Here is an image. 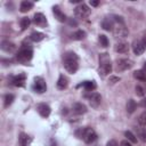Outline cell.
<instances>
[{
    "label": "cell",
    "mask_w": 146,
    "mask_h": 146,
    "mask_svg": "<svg viewBox=\"0 0 146 146\" xmlns=\"http://www.w3.org/2000/svg\"><path fill=\"white\" fill-rule=\"evenodd\" d=\"M64 67L68 73L74 74L79 68V58L73 51H67L64 55Z\"/></svg>",
    "instance_id": "obj_1"
},
{
    "label": "cell",
    "mask_w": 146,
    "mask_h": 146,
    "mask_svg": "<svg viewBox=\"0 0 146 146\" xmlns=\"http://www.w3.org/2000/svg\"><path fill=\"white\" fill-rule=\"evenodd\" d=\"M112 72V64L108 54L104 52L99 55V73L102 75H107Z\"/></svg>",
    "instance_id": "obj_2"
},
{
    "label": "cell",
    "mask_w": 146,
    "mask_h": 146,
    "mask_svg": "<svg viewBox=\"0 0 146 146\" xmlns=\"http://www.w3.org/2000/svg\"><path fill=\"white\" fill-rule=\"evenodd\" d=\"M76 135L83 139L84 143L87 144H91L97 139V133L95 132V130L92 128L86 127V128H81L79 131H76Z\"/></svg>",
    "instance_id": "obj_3"
},
{
    "label": "cell",
    "mask_w": 146,
    "mask_h": 146,
    "mask_svg": "<svg viewBox=\"0 0 146 146\" xmlns=\"http://www.w3.org/2000/svg\"><path fill=\"white\" fill-rule=\"evenodd\" d=\"M32 56H33V51L31 47H22L16 54V59L19 63H27L29 60H31Z\"/></svg>",
    "instance_id": "obj_4"
},
{
    "label": "cell",
    "mask_w": 146,
    "mask_h": 146,
    "mask_svg": "<svg viewBox=\"0 0 146 146\" xmlns=\"http://www.w3.org/2000/svg\"><path fill=\"white\" fill-rule=\"evenodd\" d=\"M132 66H133V62L129 58H120L116 60V71L117 72L127 71V70L131 68Z\"/></svg>",
    "instance_id": "obj_5"
},
{
    "label": "cell",
    "mask_w": 146,
    "mask_h": 146,
    "mask_svg": "<svg viewBox=\"0 0 146 146\" xmlns=\"http://www.w3.org/2000/svg\"><path fill=\"white\" fill-rule=\"evenodd\" d=\"M74 14H75V16L78 17V18H86V17H88L89 16V14H90V9H89V7L86 5V3H80L79 6H76L75 7V9H74Z\"/></svg>",
    "instance_id": "obj_6"
},
{
    "label": "cell",
    "mask_w": 146,
    "mask_h": 146,
    "mask_svg": "<svg viewBox=\"0 0 146 146\" xmlns=\"http://www.w3.org/2000/svg\"><path fill=\"white\" fill-rule=\"evenodd\" d=\"M113 33L116 38H125L128 35L129 31H128L127 26L124 25V23H117L113 27Z\"/></svg>",
    "instance_id": "obj_7"
},
{
    "label": "cell",
    "mask_w": 146,
    "mask_h": 146,
    "mask_svg": "<svg viewBox=\"0 0 146 146\" xmlns=\"http://www.w3.org/2000/svg\"><path fill=\"white\" fill-rule=\"evenodd\" d=\"M33 89H34V91H36L39 94L44 92L47 90V84H46L44 80L42 78H40V76L35 78L34 79V82H33Z\"/></svg>",
    "instance_id": "obj_8"
},
{
    "label": "cell",
    "mask_w": 146,
    "mask_h": 146,
    "mask_svg": "<svg viewBox=\"0 0 146 146\" xmlns=\"http://www.w3.org/2000/svg\"><path fill=\"white\" fill-rule=\"evenodd\" d=\"M146 49V44L143 42V40H139V41H135L133 44H132V50L135 52V55L139 56L141 55Z\"/></svg>",
    "instance_id": "obj_9"
},
{
    "label": "cell",
    "mask_w": 146,
    "mask_h": 146,
    "mask_svg": "<svg viewBox=\"0 0 146 146\" xmlns=\"http://www.w3.org/2000/svg\"><path fill=\"white\" fill-rule=\"evenodd\" d=\"M88 100H89V103L92 107H98V105L102 102V96L98 92H91L88 96Z\"/></svg>",
    "instance_id": "obj_10"
},
{
    "label": "cell",
    "mask_w": 146,
    "mask_h": 146,
    "mask_svg": "<svg viewBox=\"0 0 146 146\" xmlns=\"http://www.w3.org/2000/svg\"><path fill=\"white\" fill-rule=\"evenodd\" d=\"M36 110H38L39 114H40L42 117H48L49 114H50V111H51L50 107H49V105H47V104H44V103L39 104V105L36 106Z\"/></svg>",
    "instance_id": "obj_11"
},
{
    "label": "cell",
    "mask_w": 146,
    "mask_h": 146,
    "mask_svg": "<svg viewBox=\"0 0 146 146\" xmlns=\"http://www.w3.org/2000/svg\"><path fill=\"white\" fill-rule=\"evenodd\" d=\"M1 49L6 52H14L16 50V44L8 40H5L1 42Z\"/></svg>",
    "instance_id": "obj_12"
},
{
    "label": "cell",
    "mask_w": 146,
    "mask_h": 146,
    "mask_svg": "<svg viewBox=\"0 0 146 146\" xmlns=\"http://www.w3.org/2000/svg\"><path fill=\"white\" fill-rule=\"evenodd\" d=\"M33 22H34L35 25H39V26H44V25L47 24V19H46V17H44V15L41 14V13H36V14L34 15Z\"/></svg>",
    "instance_id": "obj_13"
},
{
    "label": "cell",
    "mask_w": 146,
    "mask_h": 146,
    "mask_svg": "<svg viewBox=\"0 0 146 146\" xmlns=\"http://www.w3.org/2000/svg\"><path fill=\"white\" fill-rule=\"evenodd\" d=\"M114 49H115L116 52L124 54V52H127V51L129 50V44H128V42H125V41H119V42L115 44Z\"/></svg>",
    "instance_id": "obj_14"
},
{
    "label": "cell",
    "mask_w": 146,
    "mask_h": 146,
    "mask_svg": "<svg viewBox=\"0 0 146 146\" xmlns=\"http://www.w3.org/2000/svg\"><path fill=\"white\" fill-rule=\"evenodd\" d=\"M25 80H26V75H25L24 73H22V74L16 75V76L13 79L11 83H13L14 86H16V87H23L24 83H25Z\"/></svg>",
    "instance_id": "obj_15"
},
{
    "label": "cell",
    "mask_w": 146,
    "mask_h": 146,
    "mask_svg": "<svg viewBox=\"0 0 146 146\" xmlns=\"http://www.w3.org/2000/svg\"><path fill=\"white\" fill-rule=\"evenodd\" d=\"M52 13H54V15H55V18H57V21H59V22H65V21H66L65 14L59 9L58 6H55V7L52 8Z\"/></svg>",
    "instance_id": "obj_16"
},
{
    "label": "cell",
    "mask_w": 146,
    "mask_h": 146,
    "mask_svg": "<svg viewBox=\"0 0 146 146\" xmlns=\"http://www.w3.org/2000/svg\"><path fill=\"white\" fill-rule=\"evenodd\" d=\"M72 108H73V112L76 113V114H84L87 112V107L82 103H75V104H73Z\"/></svg>",
    "instance_id": "obj_17"
},
{
    "label": "cell",
    "mask_w": 146,
    "mask_h": 146,
    "mask_svg": "<svg viewBox=\"0 0 146 146\" xmlns=\"http://www.w3.org/2000/svg\"><path fill=\"white\" fill-rule=\"evenodd\" d=\"M67 84H68V81H67V78L64 76L63 74L59 75L58 80H57V88L60 89V90H64L67 88Z\"/></svg>",
    "instance_id": "obj_18"
},
{
    "label": "cell",
    "mask_w": 146,
    "mask_h": 146,
    "mask_svg": "<svg viewBox=\"0 0 146 146\" xmlns=\"http://www.w3.org/2000/svg\"><path fill=\"white\" fill-rule=\"evenodd\" d=\"M31 141H32V138L30 136H27L26 133L22 132L19 135V145L21 146H30Z\"/></svg>",
    "instance_id": "obj_19"
},
{
    "label": "cell",
    "mask_w": 146,
    "mask_h": 146,
    "mask_svg": "<svg viewBox=\"0 0 146 146\" xmlns=\"http://www.w3.org/2000/svg\"><path fill=\"white\" fill-rule=\"evenodd\" d=\"M33 8V2L31 1H22L21 2V6H19V10L22 13H27L29 10H31Z\"/></svg>",
    "instance_id": "obj_20"
},
{
    "label": "cell",
    "mask_w": 146,
    "mask_h": 146,
    "mask_svg": "<svg viewBox=\"0 0 146 146\" xmlns=\"http://www.w3.org/2000/svg\"><path fill=\"white\" fill-rule=\"evenodd\" d=\"M102 27L106 31H113V27H114V24H113V21L111 18H105L103 22H102Z\"/></svg>",
    "instance_id": "obj_21"
},
{
    "label": "cell",
    "mask_w": 146,
    "mask_h": 146,
    "mask_svg": "<svg viewBox=\"0 0 146 146\" xmlns=\"http://www.w3.org/2000/svg\"><path fill=\"white\" fill-rule=\"evenodd\" d=\"M44 36H46V35H44L42 32H38V31L32 32V33H31V35H30L31 40H32V41H34V42H39V41L43 40V39H44Z\"/></svg>",
    "instance_id": "obj_22"
},
{
    "label": "cell",
    "mask_w": 146,
    "mask_h": 146,
    "mask_svg": "<svg viewBox=\"0 0 146 146\" xmlns=\"http://www.w3.org/2000/svg\"><path fill=\"white\" fill-rule=\"evenodd\" d=\"M133 76H135V79H137V80H139V81L146 82V71H144V70L135 71V72H133Z\"/></svg>",
    "instance_id": "obj_23"
},
{
    "label": "cell",
    "mask_w": 146,
    "mask_h": 146,
    "mask_svg": "<svg viewBox=\"0 0 146 146\" xmlns=\"http://www.w3.org/2000/svg\"><path fill=\"white\" fill-rule=\"evenodd\" d=\"M81 86H83L87 91H92V90L96 89V83H95V81H84Z\"/></svg>",
    "instance_id": "obj_24"
},
{
    "label": "cell",
    "mask_w": 146,
    "mask_h": 146,
    "mask_svg": "<svg viewBox=\"0 0 146 146\" xmlns=\"http://www.w3.org/2000/svg\"><path fill=\"white\" fill-rule=\"evenodd\" d=\"M136 107H137L136 102L133 99H129L128 103H127V112L128 113H133L135 110H136Z\"/></svg>",
    "instance_id": "obj_25"
},
{
    "label": "cell",
    "mask_w": 146,
    "mask_h": 146,
    "mask_svg": "<svg viewBox=\"0 0 146 146\" xmlns=\"http://www.w3.org/2000/svg\"><path fill=\"white\" fill-rule=\"evenodd\" d=\"M86 35H87V33H86L84 31L79 30V31H76V32H74V33L72 34V38H73L74 40H82V39L86 38Z\"/></svg>",
    "instance_id": "obj_26"
},
{
    "label": "cell",
    "mask_w": 146,
    "mask_h": 146,
    "mask_svg": "<svg viewBox=\"0 0 146 146\" xmlns=\"http://www.w3.org/2000/svg\"><path fill=\"white\" fill-rule=\"evenodd\" d=\"M30 24H31V21H30V18H27V17H23V18L21 19V29H22V30H25V29H27Z\"/></svg>",
    "instance_id": "obj_27"
},
{
    "label": "cell",
    "mask_w": 146,
    "mask_h": 146,
    "mask_svg": "<svg viewBox=\"0 0 146 146\" xmlns=\"http://www.w3.org/2000/svg\"><path fill=\"white\" fill-rule=\"evenodd\" d=\"M14 95L13 94H7L6 96H5V107H8L11 103H13V100H14Z\"/></svg>",
    "instance_id": "obj_28"
},
{
    "label": "cell",
    "mask_w": 146,
    "mask_h": 146,
    "mask_svg": "<svg viewBox=\"0 0 146 146\" xmlns=\"http://www.w3.org/2000/svg\"><path fill=\"white\" fill-rule=\"evenodd\" d=\"M124 136L127 137V139H128L130 143H137V138H136V136H135L131 131H125V132H124Z\"/></svg>",
    "instance_id": "obj_29"
},
{
    "label": "cell",
    "mask_w": 146,
    "mask_h": 146,
    "mask_svg": "<svg viewBox=\"0 0 146 146\" xmlns=\"http://www.w3.org/2000/svg\"><path fill=\"white\" fill-rule=\"evenodd\" d=\"M99 42H100V46L102 47H107L108 46V39H107V36L106 35H104V34H100L99 35Z\"/></svg>",
    "instance_id": "obj_30"
},
{
    "label": "cell",
    "mask_w": 146,
    "mask_h": 146,
    "mask_svg": "<svg viewBox=\"0 0 146 146\" xmlns=\"http://www.w3.org/2000/svg\"><path fill=\"white\" fill-rule=\"evenodd\" d=\"M136 94H137V96L143 97V96H145L146 90H145V88L141 87V86H136Z\"/></svg>",
    "instance_id": "obj_31"
},
{
    "label": "cell",
    "mask_w": 146,
    "mask_h": 146,
    "mask_svg": "<svg viewBox=\"0 0 146 146\" xmlns=\"http://www.w3.org/2000/svg\"><path fill=\"white\" fill-rule=\"evenodd\" d=\"M138 122H139V124H141V125H146V111H144V112L139 115Z\"/></svg>",
    "instance_id": "obj_32"
},
{
    "label": "cell",
    "mask_w": 146,
    "mask_h": 146,
    "mask_svg": "<svg viewBox=\"0 0 146 146\" xmlns=\"http://www.w3.org/2000/svg\"><path fill=\"white\" fill-rule=\"evenodd\" d=\"M138 137L143 140V141H146V128L141 129V130H138Z\"/></svg>",
    "instance_id": "obj_33"
},
{
    "label": "cell",
    "mask_w": 146,
    "mask_h": 146,
    "mask_svg": "<svg viewBox=\"0 0 146 146\" xmlns=\"http://www.w3.org/2000/svg\"><path fill=\"white\" fill-rule=\"evenodd\" d=\"M120 146H132V145H131V143L128 139H125V140H122L120 143Z\"/></svg>",
    "instance_id": "obj_34"
},
{
    "label": "cell",
    "mask_w": 146,
    "mask_h": 146,
    "mask_svg": "<svg viewBox=\"0 0 146 146\" xmlns=\"http://www.w3.org/2000/svg\"><path fill=\"white\" fill-rule=\"evenodd\" d=\"M106 146H117V143L115 141V140H110V141H107V144H106Z\"/></svg>",
    "instance_id": "obj_35"
},
{
    "label": "cell",
    "mask_w": 146,
    "mask_h": 146,
    "mask_svg": "<svg viewBox=\"0 0 146 146\" xmlns=\"http://www.w3.org/2000/svg\"><path fill=\"white\" fill-rule=\"evenodd\" d=\"M120 80V78H116V76H112L111 79H110V82L111 83H115V82H117Z\"/></svg>",
    "instance_id": "obj_36"
},
{
    "label": "cell",
    "mask_w": 146,
    "mask_h": 146,
    "mask_svg": "<svg viewBox=\"0 0 146 146\" xmlns=\"http://www.w3.org/2000/svg\"><path fill=\"white\" fill-rule=\"evenodd\" d=\"M90 5H91V6H94V7H96V6H98V5H99V1H95V0H90Z\"/></svg>",
    "instance_id": "obj_37"
},
{
    "label": "cell",
    "mask_w": 146,
    "mask_h": 146,
    "mask_svg": "<svg viewBox=\"0 0 146 146\" xmlns=\"http://www.w3.org/2000/svg\"><path fill=\"white\" fill-rule=\"evenodd\" d=\"M140 105H141L143 107H146V98H144V99L141 100V103H140Z\"/></svg>",
    "instance_id": "obj_38"
},
{
    "label": "cell",
    "mask_w": 146,
    "mask_h": 146,
    "mask_svg": "<svg viewBox=\"0 0 146 146\" xmlns=\"http://www.w3.org/2000/svg\"><path fill=\"white\" fill-rule=\"evenodd\" d=\"M70 24H71V25L76 26V22H75V21H72V19H71V21H70Z\"/></svg>",
    "instance_id": "obj_39"
},
{
    "label": "cell",
    "mask_w": 146,
    "mask_h": 146,
    "mask_svg": "<svg viewBox=\"0 0 146 146\" xmlns=\"http://www.w3.org/2000/svg\"><path fill=\"white\" fill-rule=\"evenodd\" d=\"M144 67H145V68H146V63H145V66H144Z\"/></svg>",
    "instance_id": "obj_40"
}]
</instances>
